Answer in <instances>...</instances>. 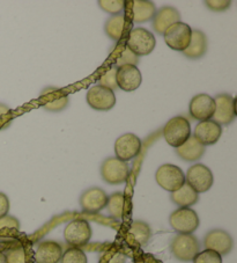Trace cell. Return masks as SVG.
<instances>
[{
  "instance_id": "6da1fadb",
  "label": "cell",
  "mask_w": 237,
  "mask_h": 263,
  "mask_svg": "<svg viewBox=\"0 0 237 263\" xmlns=\"http://www.w3.org/2000/svg\"><path fill=\"white\" fill-rule=\"evenodd\" d=\"M191 136L190 122L183 116L172 117L163 128V137L170 146L177 148Z\"/></svg>"
},
{
  "instance_id": "7a4b0ae2",
  "label": "cell",
  "mask_w": 237,
  "mask_h": 263,
  "mask_svg": "<svg viewBox=\"0 0 237 263\" xmlns=\"http://www.w3.org/2000/svg\"><path fill=\"white\" fill-rule=\"evenodd\" d=\"M126 47L135 56H147L156 47V40L149 30L138 27L130 31Z\"/></svg>"
},
{
  "instance_id": "3957f363",
  "label": "cell",
  "mask_w": 237,
  "mask_h": 263,
  "mask_svg": "<svg viewBox=\"0 0 237 263\" xmlns=\"http://www.w3.org/2000/svg\"><path fill=\"white\" fill-rule=\"evenodd\" d=\"M155 180L161 188L169 193H174L185 183V174L179 166L165 164L157 168Z\"/></svg>"
},
{
  "instance_id": "277c9868",
  "label": "cell",
  "mask_w": 237,
  "mask_h": 263,
  "mask_svg": "<svg viewBox=\"0 0 237 263\" xmlns=\"http://www.w3.org/2000/svg\"><path fill=\"white\" fill-rule=\"evenodd\" d=\"M170 249L177 260L190 262L199 253L200 245L193 234H177L172 239Z\"/></svg>"
},
{
  "instance_id": "5b68a950",
  "label": "cell",
  "mask_w": 237,
  "mask_h": 263,
  "mask_svg": "<svg viewBox=\"0 0 237 263\" xmlns=\"http://www.w3.org/2000/svg\"><path fill=\"white\" fill-rule=\"evenodd\" d=\"M169 223L180 234H192L199 228L200 220L197 212L191 208H179L170 215Z\"/></svg>"
},
{
  "instance_id": "8992f818",
  "label": "cell",
  "mask_w": 237,
  "mask_h": 263,
  "mask_svg": "<svg viewBox=\"0 0 237 263\" xmlns=\"http://www.w3.org/2000/svg\"><path fill=\"white\" fill-rule=\"evenodd\" d=\"M163 36H165V41L168 47L175 50V51L183 52L188 49L191 42L192 29H191V27L189 25L180 21L176 22L174 25H171L169 28L166 30V33L163 34Z\"/></svg>"
},
{
  "instance_id": "52a82bcc",
  "label": "cell",
  "mask_w": 237,
  "mask_h": 263,
  "mask_svg": "<svg viewBox=\"0 0 237 263\" xmlns=\"http://www.w3.org/2000/svg\"><path fill=\"white\" fill-rule=\"evenodd\" d=\"M185 182L192 188L195 193H206L212 188L214 178L212 171L203 164L191 166L185 175Z\"/></svg>"
},
{
  "instance_id": "ba28073f",
  "label": "cell",
  "mask_w": 237,
  "mask_h": 263,
  "mask_svg": "<svg viewBox=\"0 0 237 263\" xmlns=\"http://www.w3.org/2000/svg\"><path fill=\"white\" fill-rule=\"evenodd\" d=\"M130 168L125 161L117 159L116 157L108 158L101 166L102 179L109 184H121L129 179Z\"/></svg>"
},
{
  "instance_id": "9c48e42d",
  "label": "cell",
  "mask_w": 237,
  "mask_h": 263,
  "mask_svg": "<svg viewBox=\"0 0 237 263\" xmlns=\"http://www.w3.org/2000/svg\"><path fill=\"white\" fill-rule=\"evenodd\" d=\"M65 241L73 247H80L88 243L92 238V228L87 220L75 219L66 225L64 230Z\"/></svg>"
},
{
  "instance_id": "30bf717a",
  "label": "cell",
  "mask_w": 237,
  "mask_h": 263,
  "mask_svg": "<svg viewBox=\"0 0 237 263\" xmlns=\"http://www.w3.org/2000/svg\"><path fill=\"white\" fill-rule=\"evenodd\" d=\"M86 100L90 108L100 111L110 110L116 104V95L113 90L100 85L93 86L88 89Z\"/></svg>"
},
{
  "instance_id": "8fae6325",
  "label": "cell",
  "mask_w": 237,
  "mask_h": 263,
  "mask_svg": "<svg viewBox=\"0 0 237 263\" xmlns=\"http://www.w3.org/2000/svg\"><path fill=\"white\" fill-rule=\"evenodd\" d=\"M204 246L209 251H213L220 255H228L234 246L231 235L225 230L215 229L209 231L204 239Z\"/></svg>"
},
{
  "instance_id": "7c38bea8",
  "label": "cell",
  "mask_w": 237,
  "mask_h": 263,
  "mask_svg": "<svg viewBox=\"0 0 237 263\" xmlns=\"http://www.w3.org/2000/svg\"><path fill=\"white\" fill-rule=\"evenodd\" d=\"M215 101V111L213 115V121L219 125L230 124L236 117L235 99L229 94H220L214 98Z\"/></svg>"
},
{
  "instance_id": "4fadbf2b",
  "label": "cell",
  "mask_w": 237,
  "mask_h": 263,
  "mask_svg": "<svg viewBox=\"0 0 237 263\" xmlns=\"http://www.w3.org/2000/svg\"><path fill=\"white\" fill-rule=\"evenodd\" d=\"M141 149V140L134 134H125L117 138L115 143L116 158L122 161H130L138 156Z\"/></svg>"
},
{
  "instance_id": "5bb4252c",
  "label": "cell",
  "mask_w": 237,
  "mask_h": 263,
  "mask_svg": "<svg viewBox=\"0 0 237 263\" xmlns=\"http://www.w3.org/2000/svg\"><path fill=\"white\" fill-rule=\"evenodd\" d=\"M190 115L199 122L211 120L215 111V101L208 94H198L191 100Z\"/></svg>"
},
{
  "instance_id": "9a60e30c",
  "label": "cell",
  "mask_w": 237,
  "mask_h": 263,
  "mask_svg": "<svg viewBox=\"0 0 237 263\" xmlns=\"http://www.w3.org/2000/svg\"><path fill=\"white\" fill-rule=\"evenodd\" d=\"M116 81L118 88L124 90V92H133L141 85L143 76L136 66L124 65L117 67Z\"/></svg>"
},
{
  "instance_id": "2e32d148",
  "label": "cell",
  "mask_w": 237,
  "mask_h": 263,
  "mask_svg": "<svg viewBox=\"0 0 237 263\" xmlns=\"http://www.w3.org/2000/svg\"><path fill=\"white\" fill-rule=\"evenodd\" d=\"M109 196L103 189L94 187L84 192L80 197V205L83 210L89 214H97L107 206Z\"/></svg>"
},
{
  "instance_id": "e0dca14e",
  "label": "cell",
  "mask_w": 237,
  "mask_h": 263,
  "mask_svg": "<svg viewBox=\"0 0 237 263\" xmlns=\"http://www.w3.org/2000/svg\"><path fill=\"white\" fill-rule=\"evenodd\" d=\"M221 125H219L213 120H207L199 122L197 124L194 129L193 137L204 146H208V145L216 144L221 137Z\"/></svg>"
},
{
  "instance_id": "ac0fdd59",
  "label": "cell",
  "mask_w": 237,
  "mask_h": 263,
  "mask_svg": "<svg viewBox=\"0 0 237 263\" xmlns=\"http://www.w3.org/2000/svg\"><path fill=\"white\" fill-rule=\"evenodd\" d=\"M181 21L180 12L172 6H163L153 17V29L156 34L163 35L171 25Z\"/></svg>"
},
{
  "instance_id": "d6986e66",
  "label": "cell",
  "mask_w": 237,
  "mask_h": 263,
  "mask_svg": "<svg viewBox=\"0 0 237 263\" xmlns=\"http://www.w3.org/2000/svg\"><path fill=\"white\" fill-rule=\"evenodd\" d=\"M63 247L56 241H43L35 253L36 263H59L63 256Z\"/></svg>"
},
{
  "instance_id": "ffe728a7",
  "label": "cell",
  "mask_w": 237,
  "mask_h": 263,
  "mask_svg": "<svg viewBox=\"0 0 237 263\" xmlns=\"http://www.w3.org/2000/svg\"><path fill=\"white\" fill-rule=\"evenodd\" d=\"M176 153L181 159L188 162L198 161L204 156L205 146L200 144L193 136H190L189 139L184 144L176 148Z\"/></svg>"
},
{
  "instance_id": "44dd1931",
  "label": "cell",
  "mask_w": 237,
  "mask_h": 263,
  "mask_svg": "<svg viewBox=\"0 0 237 263\" xmlns=\"http://www.w3.org/2000/svg\"><path fill=\"white\" fill-rule=\"evenodd\" d=\"M207 47L208 42L206 35L200 30H192L191 42L188 49L183 51V53L190 60H199V58H202L206 53Z\"/></svg>"
},
{
  "instance_id": "7402d4cb",
  "label": "cell",
  "mask_w": 237,
  "mask_h": 263,
  "mask_svg": "<svg viewBox=\"0 0 237 263\" xmlns=\"http://www.w3.org/2000/svg\"><path fill=\"white\" fill-rule=\"evenodd\" d=\"M155 13H156V7L152 2L135 0L132 3V19L135 24H144V22L152 20Z\"/></svg>"
},
{
  "instance_id": "603a6c76",
  "label": "cell",
  "mask_w": 237,
  "mask_h": 263,
  "mask_svg": "<svg viewBox=\"0 0 237 263\" xmlns=\"http://www.w3.org/2000/svg\"><path fill=\"white\" fill-rule=\"evenodd\" d=\"M170 199L180 208H190L198 202L199 194L185 182L179 190L171 193Z\"/></svg>"
},
{
  "instance_id": "cb8c5ba5",
  "label": "cell",
  "mask_w": 237,
  "mask_h": 263,
  "mask_svg": "<svg viewBox=\"0 0 237 263\" xmlns=\"http://www.w3.org/2000/svg\"><path fill=\"white\" fill-rule=\"evenodd\" d=\"M125 22H126L125 15L123 14L113 15L111 17H109L108 21L106 22L104 30H106L107 35L112 41H115V42H120L121 39L123 37V34H124Z\"/></svg>"
},
{
  "instance_id": "d4e9b609",
  "label": "cell",
  "mask_w": 237,
  "mask_h": 263,
  "mask_svg": "<svg viewBox=\"0 0 237 263\" xmlns=\"http://www.w3.org/2000/svg\"><path fill=\"white\" fill-rule=\"evenodd\" d=\"M129 234L135 242L144 246V245L148 242L152 231H150V228L147 223H145L143 220H135L131 224Z\"/></svg>"
},
{
  "instance_id": "484cf974",
  "label": "cell",
  "mask_w": 237,
  "mask_h": 263,
  "mask_svg": "<svg viewBox=\"0 0 237 263\" xmlns=\"http://www.w3.org/2000/svg\"><path fill=\"white\" fill-rule=\"evenodd\" d=\"M124 203L125 197L124 194L121 192L113 193L111 196H109L107 206L109 215L116 219H122L124 215Z\"/></svg>"
},
{
  "instance_id": "4316f807",
  "label": "cell",
  "mask_w": 237,
  "mask_h": 263,
  "mask_svg": "<svg viewBox=\"0 0 237 263\" xmlns=\"http://www.w3.org/2000/svg\"><path fill=\"white\" fill-rule=\"evenodd\" d=\"M61 263H88V261L84 251L77 247H71L63 253Z\"/></svg>"
},
{
  "instance_id": "83f0119b",
  "label": "cell",
  "mask_w": 237,
  "mask_h": 263,
  "mask_svg": "<svg viewBox=\"0 0 237 263\" xmlns=\"http://www.w3.org/2000/svg\"><path fill=\"white\" fill-rule=\"evenodd\" d=\"M97 4L104 12L111 14L112 16L120 15L125 8L124 0H100Z\"/></svg>"
},
{
  "instance_id": "f1b7e54d",
  "label": "cell",
  "mask_w": 237,
  "mask_h": 263,
  "mask_svg": "<svg viewBox=\"0 0 237 263\" xmlns=\"http://www.w3.org/2000/svg\"><path fill=\"white\" fill-rule=\"evenodd\" d=\"M193 263H222V256L209 249L199 252L193 258Z\"/></svg>"
},
{
  "instance_id": "f546056e",
  "label": "cell",
  "mask_w": 237,
  "mask_h": 263,
  "mask_svg": "<svg viewBox=\"0 0 237 263\" xmlns=\"http://www.w3.org/2000/svg\"><path fill=\"white\" fill-rule=\"evenodd\" d=\"M138 63H139V57L135 56L134 53L126 47L122 51L121 56L118 57V60L116 62V65H117V67H121V66H124V65L136 66V65H138Z\"/></svg>"
},
{
  "instance_id": "4dcf8cb0",
  "label": "cell",
  "mask_w": 237,
  "mask_h": 263,
  "mask_svg": "<svg viewBox=\"0 0 237 263\" xmlns=\"http://www.w3.org/2000/svg\"><path fill=\"white\" fill-rule=\"evenodd\" d=\"M7 263H27V255L24 247H15L8 251L6 254Z\"/></svg>"
},
{
  "instance_id": "1f68e13d",
  "label": "cell",
  "mask_w": 237,
  "mask_h": 263,
  "mask_svg": "<svg viewBox=\"0 0 237 263\" xmlns=\"http://www.w3.org/2000/svg\"><path fill=\"white\" fill-rule=\"evenodd\" d=\"M116 71L117 69H111L106 72L98 80V85L109 89H117V81H116Z\"/></svg>"
},
{
  "instance_id": "d6a6232c",
  "label": "cell",
  "mask_w": 237,
  "mask_h": 263,
  "mask_svg": "<svg viewBox=\"0 0 237 263\" xmlns=\"http://www.w3.org/2000/svg\"><path fill=\"white\" fill-rule=\"evenodd\" d=\"M68 104V98L67 97H61L58 99H54L52 101L44 104V108L49 111H61L65 109Z\"/></svg>"
},
{
  "instance_id": "836d02e7",
  "label": "cell",
  "mask_w": 237,
  "mask_h": 263,
  "mask_svg": "<svg viewBox=\"0 0 237 263\" xmlns=\"http://www.w3.org/2000/svg\"><path fill=\"white\" fill-rule=\"evenodd\" d=\"M205 5L214 12H223L230 7L231 2L230 0H206Z\"/></svg>"
},
{
  "instance_id": "e575fe53",
  "label": "cell",
  "mask_w": 237,
  "mask_h": 263,
  "mask_svg": "<svg viewBox=\"0 0 237 263\" xmlns=\"http://www.w3.org/2000/svg\"><path fill=\"white\" fill-rule=\"evenodd\" d=\"M3 229H12V230H19L20 223L15 217L12 216H5L3 218H0V230Z\"/></svg>"
},
{
  "instance_id": "d590c367",
  "label": "cell",
  "mask_w": 237,
  "mask_h": 263,
  "mask_svg": "<svg viewBox=\"0 0 237 263\" xmlns=\"http://www.w3.org/2000/svg\"><path fill=\"white\" fill-rule=\"evenodd\" d=\"M8 211H10V199L6 194L0 193V218L7 216Z\"/></svg>"
},
{
  "instance_id": "8d00e7d4",
  "label": "cell",
  "mask_w": 237,
  "mask_h": 263,
  "mask_svg": "<svg viewBox=\"0 0 237 263\" xmlns=\"http://www.w3.org/2000/svg\"><path fill=\"white\" fill-rule=\"evenodd\" d=\"M8 112H10V108H8L7 106H5V104L0 103V119H2L3 116L7 115Z\"/></svg>"
},
{
  "instance_id": "74e56055",
  "label": "cell",
  "mask_w": 237,
  "mask_h": 263,
  "mask_svg": "<svg viewBox=\"0 0 237 263\" xmlns=\"http://www.w3.org/2000/svg\"><path fill=\"white\" fill-rule=\"evenodd\" d=\"M0 263H7V260H6V256L5 254L0 252Z\"/></svg>"
}]
</instances>
